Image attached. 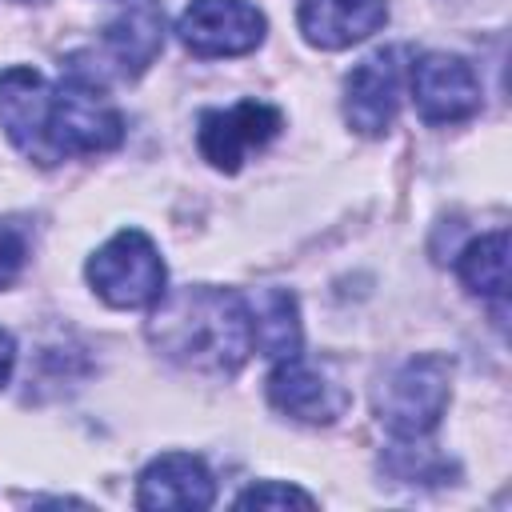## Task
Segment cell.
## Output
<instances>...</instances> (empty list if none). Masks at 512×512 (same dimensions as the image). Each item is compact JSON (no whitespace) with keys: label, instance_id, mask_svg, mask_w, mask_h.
Masks as SVG:
<instances>
[{"label":"cell","instance_id":"cell-1","mask_svg":"<svg viewBox=\"0 0 512 512\" xmlns=\"http://www.w3.org/2000/svg\"><path fill=\"white\" fill-rule=\"evenodd\" d=\"M152 344L196 372H236L252 352L248 300L232 288L188 284L156 300L148 320Z\"/></svg>","mask_w":512,"mask_h":512},{"label":"cell","instance_id":"cell-2","mask_svg":"<svg viewBox=\"0 0 512 512\" xmlns=\"http://www.w3.org/2000/svg\"><path fill=\"white\" fill-rule=\"evenodd\" d=\"M124 140V116L84 72H72L52 88L48 104V152L52 164L64 156H96Z\"/></svg>","mask_w":512,"mask_h":512},{"label":"cell","instance_id":"cell-3","mask_svg":"<svg viewBox=\"0 0 512 512\" xmlns=\"http://www.w3.org/2000/svg\"><path fill=\"white\" fill-rule=\"evenodd\" d=\"M448 392H452V360L436 356V352L412 356L380 388L376 412H380V420H384V428L392 436L420 440L440 424Z\"/></svg>","mask_w":512,"mask_h":512},{"label":"cell","instance_id":"cell-4","mask_svg":"<svg viewBox=\"0 0 512 512\" xmlns=\"http://www.w3.org/2000/svg\"><path fill=\"white\" fill-rule=\"evenodd\" d=\"M88 284L112 308H144L164 296V260L140 228H124L88 260Z\"/></svg>","mask_w":512,"mask_h":512},{"label":"cell","instance_id":"cell-5","mask_svg":"<svg viewBox=\"0 0 512 512\" xmlns=\"http://www.w3.org/2000/svg\"><path fill=\"white\" fill-rule=\"evenodd\" d=\"M176 32L192 56H244L264 40V16L248 0H192Z\"/></svg>","mask_w":512,"mask_h":512},{"label":"cell","instance_id":"cell-6","mask_svg":"<svg viewBox=\"0 0 512 512\" xmlns=\"http://www.w3.org/2000/svg\"><path fill=\"white\" fill-rule=\"evenodd\" d=\"M404 48H380L364 56L344 80V120L360 136H384L400 108Z\"/></svg>","mask_w":512,"mask_h":512},{"label":"cell","instance_id":"cell-7","mask_svg":"<svg viewBox=\"0 0 512 512\" xmlns=\"http://www.w3.org/2000/svg\"><path fill=\"white\" fill-rule=\"evenodd\" d=\"M280 112L260 100H240L228 112H204L200 116V152L212 168L236 172L248 152L264 148L280 132Z\"/></svg>","mask_w":512,"mask_h":512},{"label":"cell","instance_id":"cell-8","mask_svg":"<svg viewBox=\"0 0 512 512\" xmlns=\"http://www.w3.org/2000/svg\"><path fill=\"white\" fill-rule=\"evenodd\" d=\"M412 100L428 124H456L480 108V80L468 60L428 52L412 64Z\"/></svg>","mask_w":512,"mask_h":512},{"label":"cell","instance_id":"cell-9","mask_svg":"<svg viewBox=\"0 0 512 512\" xmlns=\"http://www.w3.org/2000/svg\"><path fill=\"white\" fill-rule=\"evenodd\" d=\"M48 104H52V88L36 68L12 64L0 72V124H4L8 140L36 164H52Z\"/></svg>","mask_w":512,"mask_h":512},{"label":"cell","instance_id":"cell-10","mask_svg":"<svg viewBox=\"0 0 512 512\" xmlns=\"http://www.w3.org/2000/svg\"><path fill=\"white\" fill-rule=\"evenodd\" d=\"M268 400L276 412L304 420V424H332L348 408V392L320 368L304 364L300 352L288 360H276L268 376Z\"/></svg>","mask_w":512,"mask_h":512},{"label":"cell","instance_id":"cell-11","mask_svg":"<svg viewBox=\"0 0 512 512\" xmlns=\"http://www.w3.org/2000/svg\"><path fill=\"white\" fill-rule=\"evenodd\" d=\"M216 500V480L200 456L164 452L136 480L140 508H208Z\"/></svg>","mask_w":512,"mask_h":512},{"label":"cell","instance_id":"cell-12","mask_svg":"<svg viewBox=\"0 0 512 512\" xmlns=\"http://www.w3.org/2000/svg\"><path fill=\"white\" fill-rule=\"evenodd\" d=\"M300 32L312 48H348L388 20V0H300Z\"/></svg>","mask_w":512,"mask_h":512},{"label":"cell","instance_id":"cell-13","mask_svg":"<svg viewBox=\"0 0 512 512\" xmlns=\"http://www.w3.org/2000/svg\"><path fill=\"white\" fill-rule=\"evenodd\" d=\"M104 48L120 76H140L164 48V16L156 0H128V8L104 28Z\"/></svg>","mask_w":512,"mask_h":512},{"label":"cell","instance_id":"cell-14","mask_svg":"<svg viewBox=\"0 0 512 512\" xmlns=\"http://www.w3.org/2000/svg\"><path fill=\"white\" fill-rule=\"evenodd\" d=\"M248 324H252V344L268 360H288L300 352V316H296V296L288 288H260L248 300Z\"/></svg>","mask_w":512,"mask_h":512},{"label":"cell","instance_id":"cell-15","mask_svg":"<svg viewBox=\"0 0 512 512\" xmlns=\"http://www.w3.org/2000/svg\"><path fill=\"white\" fill-rule=\"evenodd\" d=\"M460 280L468 292L488 296L504 308L508 296V232H488L460 252Z\"/></svg>","mask_w":512,"mask_h":512},{"label":"cell","instance_id":"cell-16","mask_svg":"<svg viewBox=\"0 0 512 512\" xmlns=\"http://www.w3.org/2000/svg\"><path fill=\"white\" fill-rule=\"evenodd\" d=\"M288 504L312 508L316 500H312L308 492H300L296 484H276V480L252 484L248 492H240V496H236V508H288Z\"/></svg>","mask_w":512,"mask_h":512},{"label":"cell","instance_id":"cell-17","mask_svg":"<svg viewBox=\"0 0 512 512\" xmlns=\"http://www.w3.org/2000/svg\"><path fill=\"white\" fill-rule=\"evenodd\" d=\"M20 268H24V236L0 220V288L12 284Z\"/></svg>","mask_w":512,"mask_h":512},{"label":"cell","instance_id":"cell-18","mask_svg":"<svg viewBox=\"0 0 512 512\" xmlns=\"http://www.w3.org/2000/svg\"><path fill=\"white\" fill-rule=\"evenodd\" d=\"M12 364H16V344H12V336L0 328V388H4L8 376H12Z\"/></svg>","mask_w":512,"mask_h":512},{"label":"cell","instance_id":"cell-19","mask_svg":"<svg viewBox=\"0 0 512 512\" xmlns=\"http://www.w3.org/2000/svg\"><path fill=\"white\" fill-rule=\"evenodd\" d=\"M20 4H28V0H20Z\"/></svg>","mask_w":512,"mask_h":512}]
</instances>
